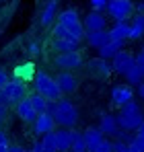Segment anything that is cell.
<instances>
[{"label":"cell","mask_w":144,"mask_h":152,"mask_svg":"<svg viewBox=\"0 0 144 152\" xmlns=\"http://www.w3.org/2000/svg\"><path fill=\"white\" fill-rule=\"evenodd\" d=\"M121 48H123V39H109L103 48H99V56L105 58V60H109V58H113Z\"/></svg>","instance_id":"obj_17"},{"label":"cell","mask_w":144,"mask_h":152,"mask_svg":"<svg viewBox=\"0 0 144 152\" xmlns=\"http://www.w3.org/2000/svg\"><path fill=\"white\" fill-rule=\"evenodd\" d=\"M115 119H118V126H120L121 129L134 132V129H138V126L144 121L142 107L132 99V101H128L126 105L120 107V113L115 115Z\"/></svg>","instance_id":"obj_1"},{"label":"cell","mask_w":144,"mask_h":152,"mask_svg":"<svg viewBox=\"0 0 144 152\" xmlns=\"http://www.w3.org/2000/svg\"><path fill=\"white\" fill-rule=\"evenodd\" d=\"M33 82H35V91H37L39 95H43L48 101H58V99H62V91H60L56 78L48 76L46 72H37L35 78H33Z\"/></svg>","instance_id":"obj_2"},{"label":"cell","mask_w":144,"mask_h":152,"mask_svg":"<svg viewBox=\"0 0 144 152\" xmlns=\"http://www.w3.org/2000/svg\"><path fill=\"white\" fill-rule=\"evenodd\" d=\"M134 142H136V144H138V146H140V148L144 150V121L140 124V126H138V129H136V136H134Z\"/></svg>","instance_id":"obj_29"},{"label":"cell","mask_w":144,"mask_h":152,"mask_svg":"<svg viewBox=\"0 0 144 152\" xmlns=\"http://www.w3.org/2000/svg\"><path fill=\"white\" fill-rule=\"evenodd\" d=\"M144 35V12H138L130 25V37L128 39H140Z\"/></svg>","instance_id":"obj_20"},{"label":"cell","mask_w":144,"mask_h":152,"mask_svg":"<svg viewBox=\"0 0 144 152\" xmlns=\"http://www.w3.org/2000/svg\"><path fill=\"white\" fill-rule=\"evenodd\" d=\"M138 12H144V2H140V4H138Z\"/></svg>","instance_id":"obj_42"},{"label":"cell","mask_w":144,"mask_h":152,"mask_svg":"<svg viewBox=\"0 0 144 152\" xmlns=\"http://www.w3.org/2000/svg\"><path fill=\"white\" fill-rule=\"evenodd\" d=\"M56 82H58V86H60L62 93H72V91H76V86H78V78L72 76L70 72H62V74H58V76H56Z\"/></svg>","instance_id":"obj_14"},{"label":"cell","mask_w":144,"mask_h":152,"mask_svg":"<svg viewBox=\"0 0 144 152\" xmlns=\"http://www.w3.org/2000/svg\"><path fill=\"white\" fill-rule=\"evenodd\" d=\"M105 10L115 21H128L130 15L134 12V4H132V0H107Z\"/></svg>","instance_id":"obj_5"},{"label":"cell","mask_w":144,"mask_h":152,"mask_svg":"<svg viewBox=\"0 0 144 152\" xmlns=\"http://www.w3.org/2000/svg\"><path fill=\"white\" fill-rule=\"evenodd\" d=\"M123 76H126L128 84H140V82H144V62L136 60L134 66H132Z\"/></svg>","instance_id":"obj_16"},{"label":"cell","mask_w":144,"mask_h":152,"mask_svg":"<svg viewBox=\"0 0 144 152\" xmlns=\"http://www.w3.org/2000/svg\"><path fill=\"white\" fill-rule=\"evenodd\" d=\"M130 152H144V150L136 144V142H134V140H132V142H130Z\"/></svg>","instance_id":"obj_36"},{"label":"cell","mask_w":144,"mask_h":152,"mask_svg":"<svg viewBox=\"0 0 144 152\" xmlns=\"http://www.w3.org/2000/svg\"><path fill=\"white\" fill-rule=\"evenodd\" d=\"M132 99H134V93H132L130 84H115L111 88V101H113V105L121 107V105H126Z\"/></svg>","instance_id":"obj_9"},{"label":"cell","mask_w":144,"mask_h":152,"mask_svg":"<svg viewBox=\"0 0 144 152\" xmlns=\"http://www.w3.org/2000/svg\"><path fill=\"white\" fill-rule=\"evenodd\" d=\"M113 152H130V144H128V142L118 140V142L113 144Z\"/></svg>","instance_id":"obj_32"},{"label":"cell","mask_w":144,"mask_h":152,"mask_svg":"<svg viewBox=\"0 0 144 152\" xmlns=\"http://www.w3.org/2000/svg\"><path fill=\"white\" fill-rule=\"evenodd\" d=\"M134 62H136V58H134L130 51L120 50L113 58H111V70L118 72V74H126V72L134 66Z\"/></svg>","instance_id":"obj_8"},{"label":"cell","mask_w":144,"mask_h":152,"mask_svg":"<svg viewBox=\"0 0 144 152\" xmlns=\"http://www.w3.org/2000/svg\"><path fill=\"white\" fill-rule=\"evenodd\" d=\"M41 148H43V152H58V144H56V136H54V132L43 134Z\"/></svg>","instance_id":"obj_28"},{"label":"cell","mask_w":144,"mask_h":152,"mask_svg":"<svg viewBox=\"0 0 144 152\" xmlns=\"http://www.w3.org/2000/svg\"><path fill=\"white\" fill-rule=\"evenodd\" d=\"M58 23H62L64 27H68L72 31V35H74V39H82V35H84V27L80 23V19H78V12L74 10V8H68V10H64L60 17H58Z\"/></svg>","instance_id":"obj_6"},{"label":"cell","mask_w":144,"mask_h":152,"mask_svg":"<svg viewBox=\"0 0 144 152\" xmlns=\"http://www.w3.org/2000/svg\"><path fill=\"white\" fill-rule=\"evenodd\" d=\"M89 68L95 70V72H99L101 76H107L111 72V64H107V60L101 58V56H99L97 60H91V62H89Z\"/></svg>","instance_id":"obj_24"},{"label":"cell","mask_w":144,"mask_h":152,"mask_svg":"<svg viewBox=\"0 0 144 152\" xmlns=\"http://www.w3.org/2000/svg\"><path fill=\"white\" fill-rule=\"evenodd\" d=\"M136 60H140V62H144V48H142V51L138 53V58H136Z\"/></svg>","instance_id":"obj_41"},{"label":"cell","mask_w":144,"mask_h":152,"mask_svg":"<svg viewBox=\"0 0 144 152\" xmlns=\"http://www.w3.org/2000/svg\"><path fill=\"white\" fill-rule=\"evenodd\" d=\"M8 152H31V150H25V148H21V146H10Z\"/></svg>","instance_id":"obj_38"},{"label":"cell","mask_w":144,"mask_h":152,"mask_svg":"<svg viewBox=\"0 0 144 152\" xmlns=\"http://www.w3.org/2000/svg\"><path fill=\"white\" fill-rule=\"evenodd\" d=\"M99 129H101L105 136H115V134H118V129H120V126H118V119H115L113 115H103Z\"/></svg>","instance_id":"obj_19"},{"label":"cell","mask_w":144,"mask_h":152,"mask_svg":"<svg viewBox=\"0 0 144 152\" xmlns=\"http://www.w3.org/2000/svg\"><path fill=\"white\" fill-rule=\"evenodd\" d=\"M84 33L87 31H99V29H105V17L101 15V10H93V12H89L87 17H84Z\"/></svg>","instance_id":"obj_11"},{"label":"cell","mask_w":144,"mask_h":152,"mask_svg":"<svg viewBox=\"0 0 144 152\" xmlns=\"http://www.w3.org/2000/svg\"><path fill=\"white\" fill-rule=\"evenodd\" d=\"M31 152H43V148H41V142H37L35 146H33V150Z\"/></svg>","instance_id":"obj_40"},{"label":"cell","mask_w":144,"mask_h":152,"mask_svg":"<svg viewBox=\"0 0 144 152\" xmlns=\"http://www.w3.org/2000/svg\"><path fill=\"white\" fill-rule=\"evenodd\" d=\"M111 37H109V31H105V29H99V31H87V43L91 45V48H103L107 41H109Z\"/></svg>","instance_id":"obj_12"},{"label":"cell","mask_w":144,"mask_h":152,"mask_svg":"<svg viewBox=\"0 0 144 152\" xmlns=\"http://www.w3.org/2000/svg\"><path fill=\"white\" fill-rule=\"evenodd\" d=\"M56 10H58V2L56 0H49L48 6L43 8V12H41V25L48 27L51 21H54V17H56Z\"/></svg>","instance_id":"obj_25"},{"label":"cell","mask_w":144,"mask_h":152,"mask_svg":"<svg viewBox=\"0 0 144 152\" xmlns=\"http://www.w3.org/2000/svg\"><path fill=\"white\" fill-rule=\"evenodd\" d=\"M17 113H19V117H21L23 121H35V117H37V111L33 109V105H31V101H29V97H23V99L19 101Z\"/></svg>","instance_id":"obj_15"},{"label":"cell","mask_w":144,"mask_h":152,"mask_svg":"<svg viewBox=\"0 0 144 152\" xmlns=\"http://www.w3.org/2000/svg\"><path fill=\"white\" fill-rule=\"evenodd\" d=\"M109 37L111 39H128L130 37V25L126 23V21H115V25H113V29L109 31Z\"/></svg>","instance_id":"obj_23"},{"label":"cell","mask_w":144,"mask_h":152,"mask_svg":"<svg viewBox=\"0 0 144 152\" xmlns=\"http://www.w3.org/2000/svg\"><path fill=\"white\" fill-rule=\"evenodd\" d=\"M4 117H6V105H0V126H2Z\"/></svg>","instance_id":"obj_37"},{"label":"cell","mask_w":144,"mask_h":152,"mask_svg":"<svg viewBox=\"0 0 144 152\" xmlns=\"http://www.w3.org/2000/svg\"><path fill=\"white\" fill-rule=\"evenodd\" d=\"M89 2H91L93 10H103V8L107 6V0H89Z\"/></svg>","instance_id":"obj_33"},{"label":"cell","mask_w":144,"mask_h":152,"mask_svg":"<svg viewBox=\"0 0 144 152\" xmlns=\"http://www.w3.org/2000/svg\"><path fill=\"white\" fill-rule=\"evenodd\" d=\"M6 82H8V76H6V72H4V70H0V88H2Z\"/></svg>","instance_id":"obj_35"},{"label":"cell","mask_w":144,"mask_h":152,"mask_svg":"<svg viewBox=\"0 0 144 152\" xmlns=\"http://www.w3.org/2000/svg\"><path fill=\"white\" fill-rule=\"evenodd\" d=\"M56 136V144H58V152H68L72 146V136H70V129H58L54 132Z\"/></svg>","instance_id":"obj_18"},{"label":"cell","mask_w":144,"mask_h":152,"mask_svg":"<svg viewBox=\"0 0 144 152\" xmlns=\"http://www.w3.org/2000/svg\"><path fill=\"white\" fill-rule=\"evenodd\" d=\"M10 148V144H8V138H6V134L0 129V152H8Z\"/></svg>","instance_id":"obj_31"},{"label":"cell","mask_w":144,"mask_h":152,"mask_svg":"<svg viewBox=\"0 0 144 152\" xmlns=\"http://www.w3.org/2000/svg\"><path fill=\"white\" fill-rule=\"evenodd\" d=\"M70 136H72V146H70V150H74V152H87V144H84L82 134H78V132L70 129Z\"/></svg>","instance_id":"obj_27"},{"label":"cell","mask_w":144,"mask_h":152,"mask_svg":"<svg viewBox=\"0 0 144 152\" xmlns=\"http://www.w3.org/2000/svg\"><path fill=\"white\" fill-rule=\"evenodd\" d=\"M15 76L19 78V80H33L35 78V66L31 64V62H25V64H19L17 68H15Z\"/></svg>","instance_id":"obj_21"},{"label":"cell","mask_w":144,"mask_h":152,"mask_svg":"<svg viewBox=\"0 0 144 152\" xmlns=\"http://www.w3.org/2000/svg\"><path fill=\"white\" fill-rule=\"evenodd\" d=\"M91 152H113V144H111V142H107V140H103V142H101V144H97Z\"/></svg>","instance_id":"obj_30"},{"label":"cell","mask_w":144,"mask_h":152,"mask_svg":"<svg viewBox=\"0 0 144 152\" xmlns=\"http://www.w3.org/2000/svg\"><path fill=\"white\" fill-rule=\"evenodd\" d=\"M29 53H33V56L39 53V43H37V41H31V43H29Z\"/></svg>","instance_id":"obj_34"},{"label":"cell","mask_w":144,"mask_h":152,"mask_svg":"<svg viewBox=\"0 0 144 152\" xmlns=\"http://www.w3.org/2000/svg\"><path fill=\"white\" fill-rule=\"evenodd\" d=\"M54 126H56V119L49 115L48 111L43 113H37L35 117V134H48V132H54Z\"/></svg>","instance_id":"obj_10"},{"label":"cell","mask_w":144,"mask_h":152,"mask_svg":"<svg viewBox=\"0 0 144 152\" xmlns=\"http://www.w3.org/2000/svg\"><path fill=\"white\" fill-rule=\"evenodd\" d=\"M25 97V82L23 80H8L2 88H0V105H12L19 103Z\"/></svg>","instance_id":"obj_4"},{"label":"cell","mask_w":144,"mask_h":152,"mask_svg":"<svg viewBox=\"0 0 144 152\" xmlns=\"http://www.w3.org/2000/svg\"><path fill=\"white\" fill-rule=\"evenodd\" d=\"M138 95H140V99H144V82L138 84Z\"/></svg>","instance_id":"obj_39"},{"label":"cell","mask_w":144,"mask_h":152,"mask_svg":"<svg viewBox=\"0 0 144 152\" xmlns=\"http://www.w3.org/2000/svg\"><path fill=\"white\" fill-rule=\"evenodd\" d=\"M51 117L60 126L72 127V126H76V121H78V109L70 101H66V99H58L56 101V111H54Z\"/></svg>","instance_id":"obj_3"},{"label":"cell","mask_w":144,"mask_h":152,"mask_svg":"<svg viewBox=\"0 0 144 152\" xmlns=\"http://www.w3.org/2000/svg\"><path fill=\"white\" fill-rule=\"evenodd\" d=\"M29 101H31V105H33V109L37 111V113H43L46 109H48V99L43 97V95H39V93H35V95H31L29 97Z\"/></svg>","instance_id":"obj_26"},{"label":"cell","mask_w":144,"mask_h":152,"mask_svg":"<svg viewBox=\"0 0 144 152\" xmlns=\"http://www.w3.org/2000/svg\"><path fill=\"white\" fill-rule=\"evenodd\" d=\"M0 2H8V0H0Z\"/></svg>","instance_id":"obj_43"},{"label":"cell","mask_w":144,"mask_h":152,"mask_svg":"<svg viewBox=\"0 0 144 152\" xmlns=\"http://www.w3.org/2000/svg\"><path fill=\"white\" fill-rule=\"evenodd\" d=\"M54 64H56L58 68H62V70H74V68H80V66H82V58H80L78 50L64 51V53H58V56H56Z\"/></svg>","instance_id":"obj_7"},{"label":"cell","mask_w":144,"mask_h":152,"mask_svg":"<svg viewBox=\"0 0 144 152\" xmlns=\"http://www.w3.org/2000/svg\"><path fill=\"white\" fill-rule=\"evenodd\" d=\"M78 43H80L78 39H58V37H54V50L58 51V53L78 50Z\"/></svg>","instance_id":"obj_22"},{"label":"cell","mask_w":144,"mask_h":152,"mask_svg":"<svg viewBox=\"0 0 144 152\" xmlns=\"http://www.w3.org/2000/svg\"><path fill=\"white\" fill-rule=\"evenodd\" d=\"M82 138H84V144H87V150L91 152L95 148L97 144H101L103 140H105V134L99 129V127H89V129H84V134H82Z\"/></svg>","instance_id":"obj_13"}]
</instances>
